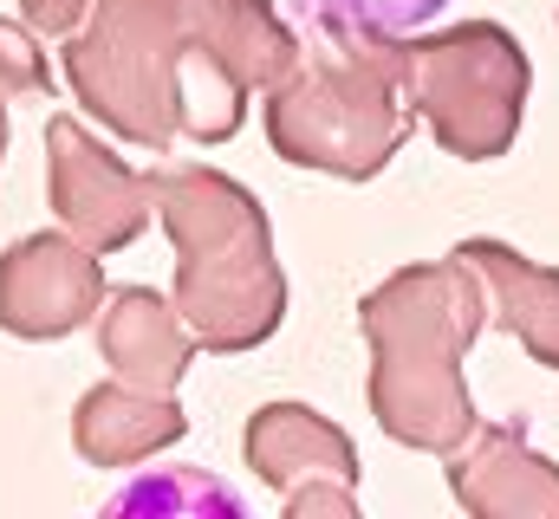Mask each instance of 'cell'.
<instances>
[{"instance_id": "cell-1", "label": "cell", "mask_w": 559, "mask_h": 519, "mask_svg": "<svg viewBox=\"0 0 559 519\" xmlns=\"http://www.w3.org/2000/svg\"><path fill=\"white\" fill-rule=\"evenodd\" d=\"M105 514H241V494L209 481L202 468H163L105 500Z\"/></svg>"}, {"instance_id": "cell-2", "label": "cell", "mask_w": 559, "mask_h": 519, "mask_svg": "<svg viewBox=\"0 0 559 519\" xmlns=\"http://www.w3.org/2000/svg\"><path fill=\"white\" fill-rule=\"evenodd\" d=\"M319 20L352 26V33H417L449 0H306Z\"/></svg>"}]
</instances>
